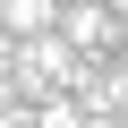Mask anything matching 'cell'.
I'll list each match as a JSON object with an SVG mask.
<instances>
[{
    "mask_svg": "<svg viewBox=\"0 0 128 128\" xmlns=\"http://www.w3.org/2000/svg\"><path fill=\"white\" fill-rule=\"evenodd\" d=\"M51 34L68 43V51H86V60H94L102 43H120V17L102 9V0H60V17H51Z\"/></svg>",
    "mask_w": 128,
    "mask_h": 128,
    "instance_id": "obj_1",
    "label": "cell"
},
{
    "mask_svg": "<svg viewBox=\"0 0 128 128\" xmlns=\"http://www.w3.org/2000/svg\"><path fill=\"white\" fill-rule=\"evenodd\" d=\"M51 17H60V0H0V34H9V43L51 34Z\"/></svg>",
    "mask_w": 128,
    "mask_h": 128,
    "instance_id": "obj_2",
    "label": "cell"
},
{
    "mask_svg": "<svg viewBox=\"0 0 128 128\" xmlns=\"http://www.w3.org/2000/svg\"><path fill=\"white\" fill-rule=\"evenodd\" d=\"M34 128H77V102H68V94H43V120H34Z\"/></svg>",
    "mask_w": 128,
    "mask_h": 128,
    "instance_id": "obj_3",
    "label": "cell"
},
{
    "mask_svg": "<svg viewBox=\"0 0 128 128\" xmlns=\"http://www.w3.org/2000/svg\"><path fill=\"white\" fill-rule=\"evenodd\" d=\"M0 128H34V111H0Z\"/></svg>",
    "mask_w": 128,
    "mask_h": 128,
    "instance_id": "obj_4",
    "label": "cell"
},
{
    "mask_svg": "<svg viewBox=\"0 0 128 128\" xmlns=\"http://www.w3.org/2000/svg\"><path fill=\"white\" fill-rule=\"evenodd\" d=\"M102 9H111V17H128V0H102Z\"/></svg>",
    "mask_w": 128,
    "mask_h": 128,
    "instance_id": "obj_5",
    "label": "cell"
},
{
    "mask_svg": "<svg viewBox=\"0 0 128 128\" xmlns=\"http://www.w3.org/2000/svg\"><path fill=\"white\" fill-rule=\"evenodd\" d=\"M0 43H9V34H0Z\"/></svg>",
    "mask_w": 128,
    "mask_h": 128,
    "instance_id": "obj_6",
    "label": "cell"
}]
</instances>
